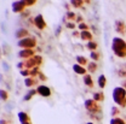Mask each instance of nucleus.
I'll use <instances>...</instances> for the list:
<instances>
[{"label": "nucleus", "mask_w": 126, "mask_h": 124, "mask_svg": "<svg viewBox=\"0 0 126 124\" xmlns=\"http://www.w3.org/2000/svg\"><path fill=\"white\" fill-rule=\"evenodd\" d=\"M98 84H99L101 88H104V86H106V77L103 75L99 76V78H98Z\"/></svg>", "instance_id": "423d86ee"}, {"label": "nucleus", "mask_w": 126, "mask_h": 124, "mask_svg": "<svg viewBox=\"0 0 126 124\" xmlns=\"http://www.w3.org/2000/svg\"><path fill=\"white\" fill-rule=\"evenodd\" d=\"M74 71H77L78 74H84V72H85V69H82V68L79 66V65H74Z\"/></svg>", "instance_id": "1a4fd4ad"}, {"label": "nucleus", "mask_w": 126, "mask_h": 124, "mask_svg": "<svg viewBox=\"0 0 126 124\" xmlns=\"http://www.w3.org/2000/svg\"><path fill=\"white\" fill-rule=\"evenodd\" d=\"M94 101H101V100H103V94L102 93H94Z\"/></svg>", "instance_id": "6e6552de"}, {"label": "nucleus", "mask_w": 126, "mask_h": 124, "mask_svg": "<svg viewBox=\"0 0 126 124\" xmlns=\"http://www.w3.org/2000/svg\"><path fill=\"white\" fill-rule=\"evenodd\" d=\"M125 95H126V92L124 90V88H115L114 89V93H113V98H114V101L121 106H124V99H125Z\"/></svg>", "instance_id": "f257e3e1"}, {"label": "nucleus", "mask_w": 126, "mask_h": 124, "mask_svg": "<svg viewBox=\"0 0 126 124\" xmlns=\"http://www.w3.org/2000/svg\"><path fill=\"white\" fill-rule=\"evenodd\" d=\"M18 119L21 121V123H27L28 122V119H29V117H28V114L26 113V112H19L18 113Z\"/></svg>", "instance_id": "20e7f679"}, {"label": "nucleus", "mask_w": 126, "mask_h": 124, "mask_svg": "<svg viewBox=\"0 0 126 124\" xmlns=\"http://www.w3.org/2000/svg\"><path fill=\"white\" fill-rule=\"evenodd\" d=\"M7 98H9V96H7V93H6L5 90H1V100L5 101V100H7Z\"/></svg>", "instance_id": "9b49d317"}, {"label": "nucleus", "mask_w": 126, "mask_h": 124, "mask_svg": "<svg viewBox=\"0 0 126 124\" xmlns=\"http://www.w3.org/2000/svg\"><path fill=\"white\" fill-rule=\"evenodd\" d=\"M1 124H6V122H5V121L2 119V121H1Z\"/></svg>", "instance_id": "2eb2a0df"}, {"label": "nucleus", "mask_w": 126, "mask_h": 124, "mask_svg": "<svg viewBox=\"0 0 126 124\" xmlns=\"http://www.w3.org/2000/svg\"><path fill=\"white\" fill-rule=\"evenodd\" d=\"M118 112H119V111H118L116 107H113V110H111V114H113V116H114V114H118Z\"/></svg>", "instance_id": "ddd939ff"}, {"label": "nucleus", "mask_w": 126, "mask_h": 124, "mask_svg": "<svg viewBox=\"0 0 126 124\" xmlns=\"http://www.w3.org/2000/svg\"><path fill=\"white\" fill-rule=\"evenodd\" d=\"M84 82H85V84H87V86H92V81H91V77H90V76H85V77H84Z\"/></svg>", "instance_id": "9d476101"}, {"label": "nucleus", "mask_w": 126, "mask_h": 124, "mask_svg": "<svg viewBox=\"0 0 126 124\" xmlns=\"http://www.w3.org/2000/svg\"><path fill=\"white\" fill-rule=\"evenodd\" d=\"M36 92L40 94V95H43V96H48V95L51 94V92H50V88H47L46 86H40V87H38Z\"/></svg>", "instance_id": "7ed1b4c3"}, {"label": "nucleus", "mask_w": 126, "mask_h": 124, "mask_svg": "<svg viewBox=\"0 0 126 124\" xmlns=\"http://www.w3.org/2000/svg\"><path fill=\"white\" fill-rule=\"evenodd\" d=\"M85 107L89 112H97L99 111V106L94 102V100H86L85 101Z\"/></svg>", "instance_id": "f03ea898"}, {"label": "nucleus", "mask_w": 126, "mask_h": 124, "mask_svg": "<svg viewBox=\"0 0 126 124\" xmlns=\"http://www.w3.org/2000/svg\"><path fill=\"white\" fill-rule=\"evenodd\" d=\"M35 93H36V90H35V89H33V90H29V93L26 94V96L23 98V100H24V101H27V100H31L32 96H33V95H34Z\"/></svg>", "instance_id": "39448f33"}, {"label": "nucleus", "mask_w": 126, "mask_h": 124, "mask_svg": "<svg viewBox=\"0 0 126 124\" xmlns=\"http://www.w3.org/2000/svg\"><path fill=\"white\" fill-rule=\"evenodd\" d=\"M23 124H31V123H28V122H27V123H23Z\"/></svg>", "instance_id": "dca6fc26"}, {"label": "nucleus", "mask_w": 126, "mask_h": 124, "mask_svg": "<svg viewBox=\"0 0 126 124\" xmlns=\"http://www.w3.org/2000/svg\"><path fill=\"white\" fill-rule=\"evenodd\" d=\"M6 109L9 110V111H11V110L14 109V104H12V102H10V104H7V105H6Z\"/></svg>", "instance_id": "f8f14e48"}, {"label": "nucleus", "mask_w": 126, "mask_h": 124, "mask_svg": "<svg viewBox=\"0 0 126 124\" xmlns=\"http://www.w3.org/2000/svg\"><path fill=\"white\" fill-rule=\"evenodd\" d=\"M86 124H94V123H86Z\"/></svg>", "instance_id": "f3484780"}, {"label": "nucleus", "mask_w": 126, "mask_h": 124, "mask_svg": "<svg viewBox=\"0 0 126 124\" xmlns=\"http://www.w3.org/2000/svg\"><path fill=\"white\" fill-rule=\"evenodd\" d=\"M2 66H4V70H9V65H6L5 63H2Z\"/></svg>", "instance_id": "4468645a"}, {"label": "nucleus", "mask_w": 126, "mask_h": 124, "mask_svg": "<svg viewBox=\"0 0 126 124\" xmlns=\"http://www.w3.org/2000/svg\"><path fill=\"white\" fill-rule=\"evenodd\" d=\"M110 124H125V122L123 119H120V118H113L110 121Z\"/></svg>", "instance_id": "0eeeda50"}]
</instances>
